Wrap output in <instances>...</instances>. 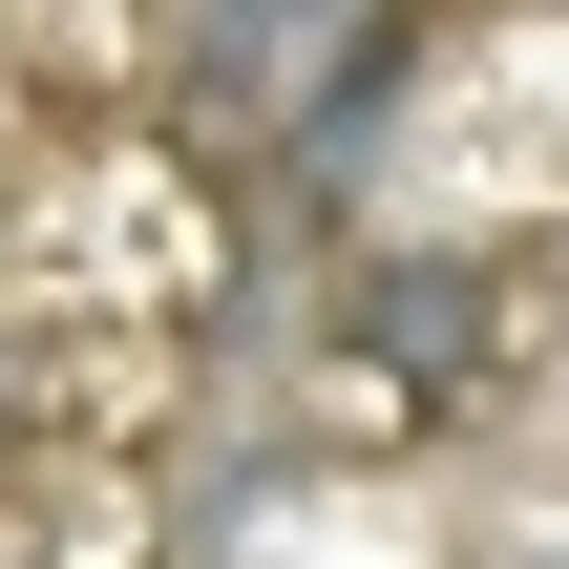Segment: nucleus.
I'll return each mask as SVG.
<instances>
[{
	"label": "nucleus",
	"instance_id": "nucleus-3",
	"mask_svg": "<svg viewBox=\"0 0 569 569\" xmlns=\"http://www.w3.org/2000/svg\"><path fill=\"white\" fill-rule=\"evenodd\" d=\"M21 443H42V338L0 317V465H21Z\"/></svg>",
	"mask_w": 569,
	"mask_h": 569
},
{
	"label": "nucleus",
	"instance_id": "nucleus-1",
	"mask_svg": "<svg viewBox=\"0 0 569 569\" xmlns=\"http://www.w3.org/2000/svg\"><path fill=\"white\" fill-rule=\"evenodd\" d=\"M380 63H422V0H169V106L211 127H317Z\"/></svg>",
	"mask_w": 569,
	"mask_h": 569
},
{
	"label": "nucleus",
	"instance_id": "nucleus-4",
	"mask_svg": "<svg viewBox=\"0 0 569 569\" xmlns=\"http://www.w3.org/2000/svg\"><path fill=\"white\" fill-rule=\"evenodd\" d=\"M0 127H21V63H0Z\"/></svg>",
	"mask_w": 569,
	"mask_h": 569
},
{
	"label": "nucleus",
	"instance_id": "nucleus-2",
	"mask_svg": "<svg viewBox=\"0 0 569 569\" xmlns=\"http://www.w3.org/2000/svg\"><path fill=\"white\" fill-rule=\"evenodd\" d=\"M338 338L401 359V401H465V380L507 359V274H486V253H359V274H338Z\"/></svg>",
	"mask_w": 569,
	"mask_h": 569
}]
</instances>
